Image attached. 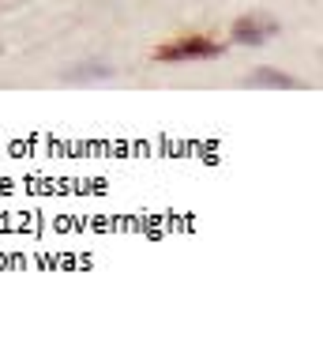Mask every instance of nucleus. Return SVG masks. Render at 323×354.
I'll return each mask as SVG.
<instances>
[{
  "label": "nucleus",
  "mask_w": 323,
  "mask_h": 354,
  "mask_svg": "<svg viewBox=\"0 0 323 354\" xmlns=\"http://www.w3.org/2000/svg\"><path fill=\"white\" fill-rule=\"evenodd\" d=\"M218 46L215 41H184V46H173V49H162V61H184V57H215Z\"/></svg>",
  "instance_id": "nucleus-1"
},
{
  "label": "nucleus",
  "mask_w": 323,
  "mask_h": 354,
  "mask_svg": "<svg viewBox=\"0 0 323 354\" xmlns=\"http://www.w3.org/2000/svg\"><path fill=\"white\" fill-rule=\"evenodd\" d=\"M271 35H275V23H252V19H244V23H237V38L244 41V46H263Z\"/></svg>",
  "instance_id": "nucleus-2"
},
{
  "label": "nucleus",
  "mask_w": 323,
  "mask_h": 354,
  "mask_svg": "<svg viewBox=\"0 0 323 354\" xmlns=\"http://www.w3.org/2000/svg\"><path fill=\"white\" fill-rule=\"evenodd\" d=\"M256 83H278V87H293V80H286V75H256Z\"/></svg>",
  "instance_id": "nucleus-3"
}]
</instances>
